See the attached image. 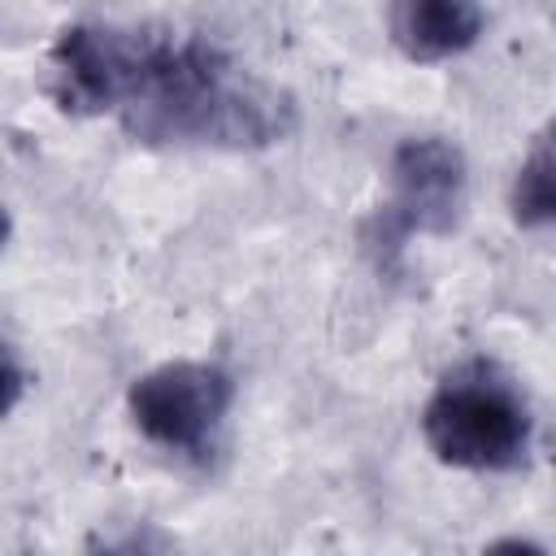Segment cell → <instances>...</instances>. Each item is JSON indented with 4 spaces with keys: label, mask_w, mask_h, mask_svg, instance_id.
<instances>
[{
    "label": "cell",
    "mask_w": 556,
    "mask_h": 556,
    "mask_svg": "<svg viewBox=\"0 0 556 556\" xmlns=\"http://www.w3.org/2000/svg\"><path fill=\"white\" fill-rule=\"evenodd\" d=\"M22 391H26V374H22V365L0 348V417L13 413V404L22 400Z\"/></svg>",
    "instance_id": "obj_8"
},
{
    "label": "cell",
    "mask_w": 556,
    "mask_h": 556,
    "mask_svg": "<svg viewBox=\"0 0 556 556\" xmlns=\"http://www.w3.org/2000/svg\"><path fill=\"white\" fill-rule=\"evenodd\" d=\"M235 382L208 361H165L139 374L126 391L135 430L178 456H208L230 413Z\"/></svg>",
    "instance_id": "obj_3"
},
{
    "label": "cell",
    "mask_w": 556,
    "mask_h": 556,
    "mask_svg": "<svg viewBox=\"0 0 556 556\" xmlns=\"http://www.w3.org/2000/svg\"><path fill=\"white\" fill-rule=\"evenodd\" d=\"M552 217H556V161H552V139L539 135L513 178V222L521 230H543L552 226Z\"/></svg>",
    "instance_id": "obj_6"
},
{
    "label": "cell",
    "mask_w": 556,
    "mask_h": 556,
    "mask_svg": "<svg viewBox=\"0 0 556 556\" xmlns=\"http://www.w3.org/2000/svg\"><path fill=\"white\" fill-rule=\"evenodd\" d=\"M465 191H469V169H465V152L452 139L439 135L404 139L391 156V200H387L391 239L447 235L465 213Z\"/></svg>",
    "instance_id": "obj_4"
},
{
    "label": "cell",
    "mask_w": 556,
    "mask_h": 556,
    "mask_svg": "<svg viewBox=\"0 0 556 556\" xmlns=\"http://www.w3.org/2000/svg\"><path fill=\"white\" fill-rule=\"evenodd\" d=\"M482 26L486 13L469 0H400L387 9L391 43L417 65L460 56L465 48L478 43Z\"/></svg>",
    "instance_id": "obj_5"
},
{
    "label": "cell",
    "mask_w": 556,
    "mask_h": 556,
    "mask_svg": "<svg viewBox=\"0 0 556 556\" xmlns=\"http://www.w3.org/2000/svg\"><path fill=\"white\" fill-rule=\"evenodd\" d=\"M482 556H547L534 539H495L491 547H482Z\"/></svg>",
    "instance_id": "obj_9"
},
{
    "label": "cell",
    "mask_w": 556,
    "mask_h": 556,
    "mask_svg": "<svg viewBox=\"0 0 556 556\" xmlns=\"http://www.w3.org/2000/svg\"><path fill=\"white\" fill-rule=\"evenodd\" d=\"M4 235H9V217H4V208H0V243H4Z\"/></svg>",
    "instance_id": "obj_10"
},
{
    "label": "cell",
    "mask_w": 556,
    "mask_h": 556,
    "mask_svg": "<svg viewBox=\"0 0 556 556\" xmlns=\"http://www.w3.org/2000/svg\"><path fill=\"white\" fill-rule=\"evenodd\" d=\"M426 447L452 465L473 473H508L530 460L534 417L517 382L491 365L469 361L456 365L421 408Z\"/></svg>",
    "instance_id": "obj_2"
},
{
    "label": "cell",
    "mask_w": 556,
    "mask_h": 556,
    "mask_svg": "<svg viewBox=\"0 0 556 556\" xmlns=\"http://www.w3.org/2000/svg\"><path fill=\"white\" fill-rule=\"evenodd\" d=\"M48 96L70 117L113 113L139 143L269 148L295 130V100L204 35L74 22L48 48Z\"/></svg>",
    "instance_id": "obj_1"
},
{
    "label": "cell",
    "mask_w": 556,
    "mask_h": 556,
    "mask_svg": "<svg viewBox=\"0 0 556 556\" xmlns=\"http://www.w3.org/2000/svg\"><path fill=\"white\" fill-rule=\"evenodd\" d=\"M87 556H178V543L156 521L104 526L87 539Z\"/></svg>",
    "instance_id": "obj_7"
}]
</instances>
